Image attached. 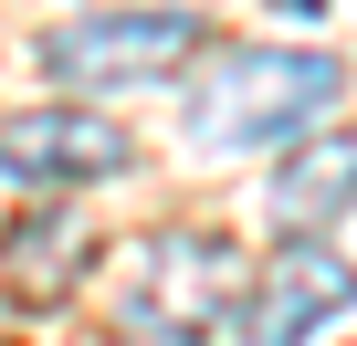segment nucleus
<instances>
[{
    "instance_id": "1",
    "label": "nucleus",
    "mask_w": 357,
    "mask_h": 346,
    "mask_svg": "<svg viewBox=\"0 0 357 346\" xmlns=\"http://www.w3.org/2000/svg\"><path fill=\"white\" fill-rule=\"evenodd\" d=\"M347 95L336 53H284V42H231L211 53V74L190 84V147L231 157V147H294L305 126H326Z\"/></svg>"
},
{
    "instance_id": "2",
    "label": "nucleus",
    "mask_w": 357,
    "mask_h": 346,
    "mask_svg": "<svg viewBox=\"0 0 357 346\" xmlns=\"http://www.w3.org/2000/svg\"><path fill=\"white\" fill-rule=\"evenodd\" d=\"M242 294H252V273L221 231H147L116 273V325L147 346H200V336L242 325Z\"/></svg>"
},
{
    "instance_id": "3",
    "label": "nucleus",
    "mask_w": 357,
    "mask_h": 346,
    "mask_svg": "<svg viewBox=\"0 0 357 346\" xmlns=\"http://www.w3.org/2000/svg\"><path fill=\"white\" fill-rule=\"evenodd\" d=\"M190 63H211V22L200 11H84L43 32V74L74 95H126V84H178Z\"/></svg>"
},
{
    "instance_id": "4",
    "label": "nucleus",
    "mask_w": 357,
    "mask_h": 346,
    "mask_svg": "<svg viewBox=\"0 0 357 346\" xmlns=\"http://www.w3.org/2000/svg\"><path fill=\"white\" fill-rule=\"evenodd\" d=\"M137 147L116 116L95 105H32V116H0V189H32V200H74V189H105L126 179Z\"/></svg>"
},
{
    "instance_id": "5",
    "label": "nucleus",
    "mask_w": 357,
    "mask_h": 346,
    "mask_svg": "<svg viewBox=\"0 0 357 346\" xmlns=\"http://www.w3.org/2000/svg\"><path fill=\"white\" fill-rule=\"evenodd\" d=\"M357 304V262H336L315 231H294L263 273H252V294H242V346H305L326 315H347Z\"/></svg>"
},
{
    "instance_id": "6",
    "label": "nucleus",
    "mask_w": 357,
    "mask_h": 346,
    "mask_svg": "<svg viewBox=\"0 0 357 346\" xmlns=\"http://www.w3.org/2000/svg\"><path fill=\"white\" fill-rule=\"evenodd\" d=\"M84 262H95V231L63 200H43V210H22L11 231H0V283H11V304H32V315H53L84 283Z\"/></svg>"
},
{
    "instance_id": "7",
    "label": "nucleus",
    "mask_w": 357,
    "mask_h": 346,
    "mask_svg": "<svg viewBox=\"0 0 357 346\" xmlns=\"http://www.w3.org/2000/svg\"><path fill=\"white\" fill-rule=\"evenodd\" d=\"M263 200H273L284 231H326V221L357 200V126H336V136H294L284 168L263 179Z\"/></svg>"
},
{
    "instance_id": "8",
    "label": "nucleus",
    "mask_w": 357,
    "mask_h": 346,
    "mask_svg": "<svg viewBox=\"0 0 357 346\" xmlns=\"http://www.w3.org/2000/svg\"><path fill=\"white\" fill-rule=\"evenodd\" d=\"M263 11H273V22H326L336 0H263Z\"/></svg>"
},
{
    "instance_id": "9",
    "label": "nucleus",
    "mask_w": 357,
    "mask_h": 346,
    "mask_svg": "<svg viewBox=\"0 0 357 346\" xmlns=\"http://www.w3.org/2000/svg\"><path fill=\"white\" fill-rule=\"evenodd\" d=\"M0 346H22V336H11V304H0Z\"/></svg>"
}]
</instances>
